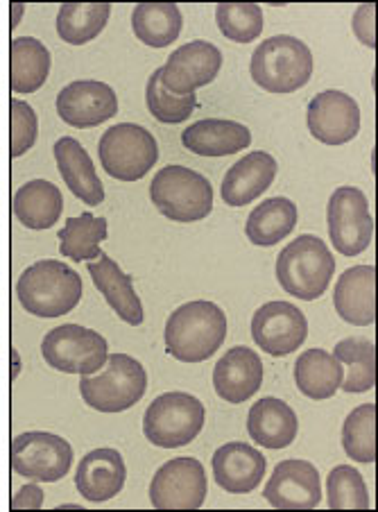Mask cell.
Here are the masks:
<instances>
[{"mask_svg": "<svg viewBox=\"0 0 378 512\" xmlns=\"http://www.w3.org/2000/svg\"><path fill=\"white\" fill-rule=\"evenodd\" d=\"M10 116H12V143H10V152L12 157H23L28 152L34 141H37L39 134V121L37 114L32 112V107L28 102L12 98L10 102Z\"/></svg>", "mask_w": 378, "mask_h": 512, "instance_id": "39", "label": "cell"}, {"mask_svg": "<svg viewBox=\"0 0 378 512\" xmlns=\"http://www.w3.org/2000/svg\"><path fill=\"white\" fill-rule=\"evenodd\" d=\"M53 152L59 175L75 198L87 202L89 207H98L105 202V186H102L100 177L96 175V166H93L89 152L82 148L80 141H75L73 136H62L55 143Z\"/></svg>", "mask_w": 378, "mask_h": 512, "instance_id": "23", "label": "cell"}, {"mask_svg": "<svg viewBox=\"0 0 378 512\" xmlns=\"http://www.w3.org/2000/svg\"><path fill=\"white\" fill-rule=\"evenodd\" d=\"M333 306L345 322L354 327H369L376 320V270L356 266L340 275L333 290Z\"/></svg>", "mask_w": 378, "mask_h": 512, "instance_id": "22", "label": "cell"}, {"mask_svg": "<svg viewBox=\"0 0 378 512\" xmlns=\"http://www.w3.org/2000/svg\"><path fill=\"white\" fill-rule=\"evenodd\" d=\"M148 390V374L136 358L111 354L100 374H84L80 395L100 413H123L143 399Z\"/></svg>", "mask_w": 378, "mask_h": 512, "instance_id": "6", "label": "cell"}, {"mask_svg": "<svg viewBox=\"0 0 378 512\" xmlns=\"http://www.w3.org/2000/svg\"><path fill=\"white\" fill-rule=\"evenodd\" d=\"M227 338V315L213 302H188L170 313L163 331L166 352L182 363H202Z\"/></svg>", "mask_w": 378, "mask_h": 512, "instance_id": "1", "label": "cell"}, {"mask_svg": "<svg viewBox=\"0 0 378 512\" xmlns=\"http://www.w3.org/2000/svg\"><path fill=\"white\" fill-rule=\"evenodd\" d=\"M274 177H277V161L263 150L249 152L238 164L227 170L222 179V200L229 207H245L270 189Z\"/></svg>", "mask_w": 378, "mask_h": 512, "instance_id": "21", "label": "cell"}, {"mask_svg": "<svg viewBox=\"0 0 378 512\" xmlns=\"http://www.w3.org/2000/svg\"><path fill=\"white\" fill-rule=\"evenodd\" d=\"M87 270L93 279V284H96L102 297H105L107 304L111 306V311H116L120 320L132 324V327L143 324L145 311L139 295H136L132 288V277L125 275L109 254L102 252L96 263L89 261Z\"/></svg>", "mask_w": 378, "mask_h": 512, "instance_id": "24", "label": "cell"}, {"mask_svg": "<svg viewBox=\"0 0 378 512\" xmlns=\"http://www.w3.org/2000/svg\"><path fill=\"white\" fill-rule=\"evenodd\" d=\"M150 200L168 220L200 223L213 211V186L197 170L166 166L152 179Z\"/></svg>", "mask_w": 378, "mask_h": 512, "instance_id": "5", "label": "cell"}, {"mask_svg": "<svg viewBox=\"0 0 378 512\" xmlns=\"http://www.w3.org/2000/svg\"><path fill=\"white\" fill-rule=\"evenodd\" d=\"M145 98H148L150 114L157 118L159 123H166V125H177V123L188 121L197 109L195 93L177 96V93H170L166 87H163L159 78V68L150 75L148 89H145Z\"/></svg>", "mask_w": 378, "mask_h": 512, "instance_id": "37", "label": "cell"}, {"mask_svg": "<svg viewBox=\"0 0 378 512\" xmlns=\"http://www.w3.org/2000/svg\"><path fill=\"white\" fill-rule=\"evenodd\" d=\"M41 354L50 368L84 377L105 368L109 345L98 331L84 329L80 324H62L48 331L41 343Z\"/></svg>", "mask_w": 378, "mask_h": 512, "instance_id": "9", "label": "cell"}, {"mask_svg": "<svg viewBox=\"0 0 378 512\" xmlns=\"http://www.w3.org/2000/svg\"><path fill=\"white\" fill-rule=\"evenodd\" d=\"M209 483L197 458H175L157 469L150 501L157 510H197L204 506Z\"/></svg>", "mask_w": 378, "mask_h": 512, "instance_id": "12", "label": "cell"}, {"mask_svg": "<svg viewBox=\"0 0 378 512\" xmlns=\"http://www.w3.org/2000/svg\"><path fill=\"white\" fill-rule=\"evenodd\" d=\"M57 114L77 130L98 127L118 114L116 91L98 80H77L59 91Z\"/></svg>", "mask_w": 378, "mask_h": 512, "instance_id": "17", "label": "cell"}, {"mask_svg": "<svg viewBox=\"0 0 378 512\" xmlns=\"http://www.w3.org/2000/svg\"><path fill=\"white\" fill-rule=\"evenodd\" d=\"M16 295L37 318H62L82 300V277L64 261L44 259L23 270Z\"/></svg>", "mask_w": 378, "mask_h": 512, "instance_id": "2", "label": "cell"}, {"mask_svg": "<svg viewBox=\"0 0 378 512\" xmlns=\"http://www.w3.org/2000/svg\"><path fill=\"white\" fill-rule=\"evenodd\" d=\"M329 238L335 250L345 256L363 254L374 238V218L365 193L356 186L335 189L326 209Z\"/></svg>", "mask_w": 378, "mask_h": 512, "instance_id": "11", "label": "cell"}, {"mask_svg": "<svg viewBox=\"0 0 378 512\" xmlns=\"http://www.w3.org/2000/svg\"><path fill=\"white\" fill-rule=\"evenodd\" d=\"M109 225L105 218H93L91 213L66 220L64 229H59V254L68 256L75 263L98 259L102 254L100 243L107 241Z\"/></svg>", "mask_w": 378, "mask_h": 512, "instance_id": "34", "label": "cell"}, {"mask_svg": "<svg viewBox=\"0 0 378 512\" xmlns=\"http://www.w3.org/2000/svg\"><path fill=\"white\" fill-rule=\"evenodd\" d=\"M216 21L220 32L236 44H252L263 32V10L254 3H220Z\"/></svg>", "mask_w": 378, "mask_h": 512, "instance_id": "36", "label": "cell"}, {"mask_svg": "<svg viewBox=\"0 0 378 512\" xmlns=\"http://www.w3.org/2000/svg\"><path fill=\"white\" fill-rule=\"evenodd\" d=\"M21 10H23V5H12V28H16V25H19L21 21Z\"/></svg>", "mask_w": 378, "mask_h": 512, "instance_id": "42", "label": "cell"}, {"mask_svg": "<svg viewBox=\"0 0 378 512\" xmlns=\"http://www.w3.org/2000/svg\"><path fill=\"white\" fill-rule=\"evenodd\" d=\"M342 365L324 349H308L295 363V383L304 397L324 401L340 390Z\"/></svg>", "mask_w": 378, "mask_h": 512, "instance_id": "29", "label": "cell"}, {"mask_svg": "<svg viewBox=\"0 0 378 512\" xmlns=\"http://www.w3.org/2000/svg\"><path fill=\"white\" fill-rule=\"evenodd\" d=\"M297 227V207L288 198H270L249 213L245 234L259 247H272Z\"/></svg>", "mask_w": 378, "mask_h": 512, "instance_id": "31", "label": "cell"}, {"mask_svg": "<svg viewBox=\"0 0 378 512\" xmlns=\"http://www.w3.org/2000/svg\"><path fill=\"white\" fill-rule=\"evenodd\" d=\"M306 315L290 302L263 304L252 318V338L265 354L288 356L306 343Z\"/></svg>", "mask_w": 378, "mask_h": 512, "instance_id": "13", "label": "cell"}, {"mask_svg": "<svg viewBox=\"0 0 378 512\" xmlns=\"http://www.w3.org/2000/svg\"><path fill=\"white\" fill-rule=\"evenodd\" d=\"M109 16V3H64L57 14L59 39L71 46L89 44L105 30Z\"/></svg>", "mask_w": 378, "mask_h": 512, "instance_id": "33", "label": "cell"}, {"mask_svg": "<svg viewBox=\"0 0 378 512\" xmlns=\"http://www.w3.org/2000/svg\"><path fill=\"white\" fill-rule=\"evenodd\" d=\"M12 472L39 483L62 481L71 472L73 447L59 435L46 431L21 433L10 447Z\"/></svg>", "mask_w": 378, "mask_h": 512, "instance_id": "10", "label": "cell"}, {"mask_svg": "<svg viewBox=\"0 0 378 512\" xmlns=\"http://www.w3.org/2000/svg\"><path fill=\"white\" fill-rule=\"evenodd\" d=\"M204 404L188 392H166L145 411L143 433L148 442L161 449H179L204 429Z\"/></svg>", "mask_w": 378, "mask_h": 512, "instance_id": "7", "label": "cell"}, {"mask_svg": "<svg viewBox=\"0 0 378 512\" xmlns=\"http://www.w3.org/2000/svg\"><path fill=\"white\" fill-rule=\"evenodd\" d=\"M374 14H376V5L374 3H367L363 7H358L356 10V16H354V32L356 37L363 41L365 46L374 48Z\"/></svg>", "mask_w": 378, "mask_h": 512, "instance_id": "40", "label": "cell"}, {"mask_svg": "<svg viewBox=\"0 0 378 512\" xmlns=\"http://www.w3.org/2000/svg\"><path fill=\"white\" fill-rule=\"evenodd\" d=\"M98 155L109 177L120 182H139L157 164L159 145L145 127L120 123L102 134Z\"/></svg>", "mask_w": 378, "mask_h": 512, "instance_id": "8", "label": "cell"}, {"mask_svg": "<svg viewBox=\"0 0 378 512\" xmlns=\"http://www.w3.org/2000/svg\"><path fill=\"white\" fill-rule=\"evenodd\" d=\"M12 211L23 227L41 232L53 227L62 216L64 198L55 184L46 179H32L14 193Z\"/></svg>", "mask_w": 378, "mask_h": 512, "instance_id": "27", "label": "cell"}, {"mask_svg": "<svg viewBox=\"0 0 378 512\" xmlns=\"http://www.w3.org/2000/svg\"><path fill=\"white\" fill-rule=\"evenodd\" d=\"M342 447L356 463H374L376 460V406L369 401L354 408L342 426Z\"/></svg>", "mask_w": 378, "mask_h": 512, "instance_id": "35", "label": "cell"}, {"mask_svg": "<svg viewBox=\"0 0 378 512\" xmlns=\"http://www.w3.org/2000/svg\"><path fill=\"white\" fill-rule=\"evenodd\" d=\"M335 272L329 247L313 234H304L286 245L277 259V279L281 288L297 300L313 302L326 293Z\"/></svg>", "mask_w": 378, "mask_h": 512, "instance_id": "3", "label": "cell"}, {"mask_svg": "<svg viewBox=\"0 0 378 512\" xmlns=\"http://www.w3.org/2000/svg\"><path fill=\"white\" fill-rule=\"evenodd\" d=\"M252 80L268 93H295L313 75V55L304 41L290 34L265 39L249 64Z\"/></svg>", "mask_w": 378, "mask_h": 512, "instance_id": "4", "label": "cell"}, {"mask_svg": "<svg viewBox=\"0 0 378 512\" xmlns=\"http://www.w3.org/2000/svg\"><path fill=\"white\" fill-rule=\"evenodd\" d=\"M306 123L320 143L345 145L360 132V107L345 91H322L308 105Z\"/></svg>", "mask_w": 378, "mask_h": 512, "instance_id": "15", "label": "cell"}, {"mask_svg": "<svg viewBox=\"0 0 378 512\" xmlns=\"http://www.w3.org/2000/svg\"><path fill=\"white\" fill-rule=\"evenodd\" d=\"M335 361L342 365L340 388L349 395L358 392H369L376 383V349L374 343L367 338H345L335 347Z\"/></svg>", "mask_w": 378, "mask_h": 512, "instance_id": "32", "label": "cell"}, {"mask_svg": "<svg viewBox=\"0 0 378 512\" xmlns=\"http://www.w3.org/2000/svg\"><path fill=\"white\" fill-rule=\"evenodd\" d=\"M263 494L277 510H313L322 501L320 472L308 460H283L274 467Z\"/></svg>", "mask_w": 378, "mask_h": 512, "instance_id": "16", "label": "cell"}, {"mask_svg": "<svg viewBox=\"0 0 378 512\" xmlns=\"http://www.w3.org/2000/svg\"><path fill=\"white\" fill-rule=\"evenodd\" d=\"M263 363L249 347H231L213 370V388L229 404H243L261 390Z\"/></svg>", "mask_w": 378, "mask_h": 512, "instance_id": "19", "label": "cell"}, {"mask_svg": "<svg viewBox=\"0 0 378 512\" xmlns=\"http://www.w3.org/2000/svg\"><path fill=\"white\" fill-rule=\"evenodd\" d=\"M326 503L331 510H367L369 497L363 474L349 465H338L326 479Z\"/></svg>", "mask_w": 378, "mask_h": 512, "instance_id": "38", "label": "cell"}, {"mask_svg": "<svg viewBox=\"0 0 378 512\" xmlns=\"http://www.w3.org/2000/svg\"><path fill=\"white\" fill-rule=\"evenodd\" d=\"M299 420L286 401L265 397L249 408L247 433L265 449H286L297 438Z\"/></svg>", "mask_w": 378, "mask_h": 512, "instance_id": "26", "label": "cell"}, {"mask_svg": "<svg viewBox=\"0 0 378 512\" xmlns=\"http://www.w3.org/2000/svg\"><path fill=\"white\" fill-rule=\"evenodd\" d=\"M182 143L193 155L229 157L252 145V132L236 121L204 118V121L193 123L188 130H184Z\"/></svg>", "mask_w": 378, "mask_h": 512, "instance_id": "25", "label": "cell"}, {"mask_svg": "<svg viewBox=\"0 0 378 512\" xmlns=\"http://www.w3.org/2000/svg\"><path fill=\"white\" fill-rule=\"evenodd\" d=\"M213 479L229 494H249L265 476V456L247 442H227L211 458Z\"/></svg>", "mask_w": 378, "mask_h": 512, "instance_id": "18", "label": "cell"}, {"mask_svg": "<svg viewBox=\"0 0 378 512\" xmlns=\"http://www.w3.org/2000/svg\"><path fill=\"white\" fill-rule=\"evenodd\" d=\"M184 19L175 3H141L134 7L132 30L150 48H166L182 34Z\"/></svg>", "mask_w": 378, "mask_h": 512, "instance_id": "30", "label": "cell"}, {"mask_svg": "<svg viewBox=\"0 0 378 512\" xmlns=\"http://www.w3.org/2000/svg\"><path fill=\"white\" fill-rule=\"evenodd\" d=\"M127 467L116 449H93L80 460L75 488L87 501L105 503L123 492Z\"/></svg>", "mask_w": 378, "mask_h": 512, "instance_id": "20", "label": "cell"}, {"mask_svg": "<svg viewBox=\"0 0 378 512\" xmlns=\"http://www.w3.org/2000/svg\"><path fill=\"white\" fill-rule=\"evenodd\" d=\"M220 68L222 53L218 46L197 39L177 48L168 57L166 66L159 68V78L170 93L186 96V93H195L197 87H204V84H211L216 80Z\"/></svg>", "mask_w": 378, "mask_h": 512, "instance_id": "14", "label": "cell"}, {"mask_svg": "<svg viewBox=\"0 0 378 512\" xmlns=\"http://www.w3.org/2000/svg\"><path fill=\"white\" fill-rule=\"evenodd\" d=\"M41 506H44V490L34 483L23 485L12 501V510H39Z\"/></svg>", "mask_w": 378, "mask_h": 512, "instance_id": "41", "label": "cell"}, {"mask_svg": "<svg viewBox=\"0 0 378 512\" xmlns=\"http://www.w3.org/2000/svg\"><path fill=\"white\" fill-rule=\"evenodd\" d=\"M50 73V53L39 39L19 37L10 44V89L34 93L44 87Z\"/></svg>", "mask_w": 378, "mask_h": 512, "instance_id": "28", "label": "cell"}]
</instances>
